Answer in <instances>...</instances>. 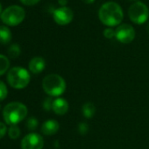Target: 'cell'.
I'll list each match as a JSON object with an SVG mask.
<instances>
[{
	"label": "cell",
	"mask_w": 149,
	"mask_h": 149,
	"mask_svg": "<svg viewBox=\"0 0 149 149\" xmlns=\"http://www.w3.org/2000/svg\"><path fill=\"white\" fill-rule=\"evenodd\" d=\"M98 18L104 25L113 27L120 25L124 19V12L118 3L109 1L104 3L99 8Z\"/></svg>",
	"instance_id": "1"
},
{
	"label": "cell",
	"mask_w": 149,
	"mask_h": 149,
	"mask_svg": "<svg viewBox=\"0 0 149 149\" xmlns=\"http://www.w3.org/2000/svg\"><path fill=\"white\" fill-rule=\"evenodd\" d=\"M27 113L28 109L26 104L20 102H11L3 110V118L6 125H17L26 118Z\"/></svg>",
	"instance_id": "2"
},
{
	"label": "cell",
	"mask_w": 149,
	"mask_h": 149,
	"mask_svg": "<svg viewBox=\"0 0 149 149\" xmlns=\"http://www.w3.org/2000/svg\"><path fill=\"white\" fill-rule=\"evenodd\" d=\"M31 81V74L27 69L22 67H13L7 73L9 85L16 90H22L28 86Z\"/></svg>",
	"instance_id": "3"
},
{
	"label": "cell",
	"mask_w": 149,
	"mask_h": 149,
	"mask_svg": "<svg viewBox=\"0 0 149 149\" xmlns=\"http://www.w3.org/2000/svg\"><path fill=\"white\" fill-rule=\"evenodd\" d=\"M43 91L50 97H59L66 91L65 80L57 74H50L42 81Z\"/></svg>",
	"instance_id": "4"
},
{
	"label": "cell",
	"mask_w": 149,
	"mask_h": 149,
	"mask_svg": "<svg viewBox=\"0 0 149 149\" xmlns=\"http://www.w3.org/2000/svg\"><path fill=\"white\" fill-rule=\"evenodd\" d=\"M0 17H1V20L6 25L15 26L24 20L26 17V12L22 6L13 5L6 7L2 12Z\"/></svg>",
	"instance_id": "5"
},
{
	"label": "cell",
	"mask_w": 149,
	"mask_h": 149,
	"mask_svg": "<svg viewBox=\"0 0 149 149\" xmlns=\"http://www.w3.org/2000/svg\"><path fill=\"white\" fill-rule=\"evenodd\" d=\"M128 16L134 24L142 25L146 23L149 18V9L145 3L137 1L129 7Z\"/></svg>",
	"instance_id": "6"
},
{
	"label": "cell",
	"mask_w": 149,
	"mask_h": 149,
	"mask_svg": "<svg viewBox=\"0 0 149 149\" xmlns=\"http://www.w3.org/2000/svg\"><path fill=\"white\" fill-rule=\"evenodd\" d=\"M135 30L129 24H120L115 30V37L120 43L129 44L135 38Z\"/></svg>",
	"instance_id": "7"
},
{
	"label": "cell",
	"mask_w": 149,
	"mask_h": 149,
	"mask_svg": "<svg viewBox=\"0 0 149 149\" xmlns=\"http://www.w3.org/2000/svg\"><path fill=\"white\" fill-rule=\"evenodd\" d=\"M44 139L42 136L36 132L26 134L21 140V149H42Z\"/></svg>",
	"instance_id": "8"
},
{
	"label": "cell",
	"mask_w": 149,
	"mask_h": 149,
	"mask_svg": "<svg viewBox=\"0 0 149 149\" xmlns=\"http://www.w3.org/2000/svg\"><path fill=\"white\" fill-rule=\"evenodd\" d=\"M53 18L55 23L60 26H66L68 25L74 19V13L73 11L67 7H60L54 10L53 13Z\"/></svg>",
	"instance_id": "9"
},
{
	"label": "cell",
	"mask_w": 149,
	"mask_h": 149,
	"mask_svg": "<svg viewBox=\"0 0 149 149\" xmlns=\"http://www.w3.org/2000/svg\"><path fill=\"white\" fill-rule=\"evenodd\" d=\"M29 71L33 74H40L46 68V61L41 56H35L29 61Z\"/></svg>",
	"instance_id": "10"
},
{
	"label": "cell",
	"mask_w": 149,
	"mask_h": 149,
	"mask_svg": "<svg viewBox=\"0 0 149 149\" xmlns=\"http://www.w3.org/2000/svg\"><path fill=\"white\" fill-rule=\"evenodd\" d=\"M68 103L66 99L61 97H57L53 102V107L52 110L56 115H65L68 111Z\"/></svg>",
	"instance_id": "11"
},
{
	"label": "cell",
	"mask_w": 149,
	"mask_h": 149,
	"mask_svg": "<svg viewBox=\"0 0 149 149\" xmlns=\"http://www.w3.org/2000/svg\"><path fill=\"white\" fill-rule=\"evenodd\" d=\"M60 129V125L55 119H47L41 125V132L45 135H54Z\"/></svg>",
	"instance_id": "12"
},
{
	"label": "cell",
	"mask_w": 149,
	"mask_h": 149,
	"mask_svg": "<svg viewBox=\"0 0 149 149\" xmlns=\"http://www.w3.org/2000/svg\"><path fill=\"white\" fill-rule=\"evenodd\" d=\"M13 38V34L9 27L6 26H0V43L8 44Z\"/></svg>",
	"instance_id": "13"
},
{
	"label": "cell",
	"mask_w": 149,
	"mask_h": 149,
	"mask_svg": "<svg viewBox=\"0 0 149 149\" xmlns=\"http://www.w3.org/2000/svg\"><path fill=\"white\" fill-rule=\"evenodd\" d=\"M82 112H83V116L86 118H93L96 113V107L94 104L91 102L84 104L82 107Z\"/></svg>",
	"instance_id": "14"
},
{
	"label": "cell",
	"mask_w": 149,
	"mask_h": 149,
	"mask_svg": "<svg viewBox=\"0 0 149 149\" xmlns=\"http://www.w3.org/2000/svg\"><path fill=\"white\" fill-rule=\"evenodd\" d=\"M10 61L8 57L0 54V77H2L6 72L9 71Z\"/></svg>",
	"instance_id": "15"
},
{
	"label": "cell",
	"mask_w": 149,
	"mask_h": 149,
	"mask_svg": "<svg viewBox=\"0 0 149 149\" xmlns=\"http://www.w3.org/2000/svg\"><path fill=\"white\" fill-rule=\"evenodd\" d=\"M21 54V48L19 44H12L8 48V54L11 58L15 59Z\"/></svg>",
	"instance_id": "16"
},
{
	"label": "cell",
	"mask_w": 149,
	"mask_h": 149,
	"mask_svg": "<svg viewBox=\"0 0 149 149\" xmlns=\"http://www.w3.org/2000/svg\"><path fill=\"white\" fill-rule=\"evenodd\" d=\"M20 129L17 125H12L8 129V136L12 139H17L20 136Z\"/></svg>",
	"instance_id": "17"
},
{
	"label": "cell",
	"mask_w": 149,
	"mask_h": 149,
	"mask_svg": "<svg viewBox=\"0 0 149 149\" xmlns=\"http://www.w3.org/2000/svg\"><path fill=\"white\" fill-rule=\"evenodd\" d=\"M39 125V121L36 118H33V117H31L27 119V122H26V126L27 128L30 130V131H34Z\"/></svg>",
	"instance_id": "18"
},
{
	"label": "cell",
	"mask_w": 149,
	"mask_h": 149,
	"mask_svg": "<svg viewBox=\"0 0 149 149\" xmlns=\"http://www.w3.org/2000/svg\"><path fill=\"white\" fill-rule=\"evenodd\" d=\"M8 95V89L6 84L2 81H0V101H3L7 97Z\"/></svg>",
	"instance_id": "19"
},
{
	"label": "cell",
	"mask_w": 149,
	"mask_h": 149,
	"mask_svg": "<svg viewBox=\"0 0 149 149\" xmlns=\"http://www.w3.org/2000/svg\"><path fill=\"white\" fill-rule=\"evenodd\" d=\"M78 132L82 135H86L89 132V125L87 123H80L78 125Z\"/></svg>",
	"instance_id": "20"
},
{
	"label": "cell",
	"mask_w": 149,
	"mask_h": 149,
	"mask_svg": "<svg viewBox=\"0 0 149 149\" xmlns=\"http://www.w3.org/2000/svg\"><path fill=\"white\" fill-rule=\"evenodd\" d=\"M104 36L106 39H112L115 37V30H113L111 27H107L104 30Z\"/></svg>",
	"instance_id": "21"
},
{
	"label": "cell",
	"mask_w": 149,
	"mask_h": 149,
	"mask_svg": "<svg viewBox=\"0 0 149 149\" xmlns=\"http://www.w3.org/2000/svg\"><path fill=\"white\" fill-rule=\"evenodd\" d=\"M53 102H54V100H53L51 97L46 98V99L44 100V102H43V108H44V110H46V111H50V110H52Z\"/></svg>",
	"instance_id": "22"
},
{
	"label": "cell",
	"mask_w": 149,
	"mask_h": 149,
	"mask_svg": "<svg viewBox=\"0 0 149 149\" xmlns=\"http://www.w3.org/2000/svg\"><path fill=\"white\" fill-rule=\"evenodd\" d=\"M7 132H8V129L6 125L3 122H0V139L4 138Z\"/></svg>",
	"instance_id": "23"
},
{
	"label": "cell",
	"mask_w": 149,
	"mask_h": 149,
	"mask_svg": "<svg viewBox=\"0 0 149 149\" xmlns=\"http://www.w3.org/2000/svg\"><path fill=\"white\" fill-rule=\"evenodd\" d=\"M40 0H20V2L26 6H34L38 4Z\"/></svg>",
	"instance_id": "24"
},
{
	"label": "cell",
	"mask_w": 149,
	"mask_h": 149,
	"mask_svg": "<svg viewBox=\"0 0 149 149\" xmlns=\"http://www.w3.org/2000/svg\"><path fill=\"white\" fill-rule=\"evenodd\" d=\"M58 3L61 7H64L68 5V0H58Z\"/></svg>",
	"instance_id": "25"
},
{
	"label": "cell",
	"mask_w": 149,
	"mask_h": 149,
	"mask_svg": "<svg viewBox=\"0 0 149 149\" xmlns=\"http://www.w3.org/2000/svg\"><path fill=\"white\" fill-rule=\"evenodd\" d=\"M95 1H96V0H83V2L87 4V5H91V4L94 3Z\"/></svg>",
	"instance_id": "26"
},
{
	"label": "cell",
	"mask_w": 149,
	"mask_h": 149,
	"mask_svg": "<svg viewBox=\"0 0 149 149\" xmlns=\"http://www.w3.org/2000/svg\"><path fill=\"white\" fill-rule=\"evenodd\" d=\"M146 31H147V33H149V21H148V23H147V25H146Z\"/></svg>",
	"instance_id": "27"
},
{
	"label": "cell",
	"mask_w": 149,
	"mask_h": 149,
	"mask_svg": "<svg viewBox=\"0 0 149 149\" xmlns=\"http://www.w3.org/2000/svg\"><path fill=\"white\" fill-rule=\"evenodd\" d=\"M2 5H1V3H0V15H1V13H2Z\"/></svg>",
	"instance_id": "28"
},
{
	"label": "cell",
	"mask_w": 149,
	"mask_h": 149,
	"mask_svg": "<svg viewBox=\"0 0 149 149\" xmlns=\"http://www.w3.org/2000/svg\"><path fill=\"white\" fill-rule=\"evenodd\" d=\"M129 1H137V0H129Z\"/></svg>",
	"instance_id": "29"
},
{
	"label": "cell",
	"mask_w": 149,
	"mask_h": 149,
	"mask_svg": "<svg viewBox=\"0 0 149 149\" xmlns=\"http://www.w3.org/2000/svg\"><path fill=\"white\" fill-rule=\"evenodd\" d=\"M0 109H1V105H0Z\"/></svg>",
	"instance_id": "30"
}]
</instances>
